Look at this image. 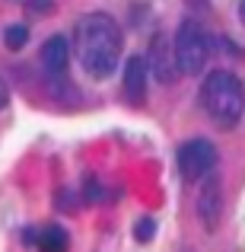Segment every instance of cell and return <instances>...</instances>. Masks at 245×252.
I'll list each match as a JSON object with an SVG mask.
<instances>
[{"label": "cell", "mask_w": 245, "mask_h": 252, "mask_svg": "<svg viewBox=\"0 0 245 252\" xmlns=\"http://www.w3.org/2000/svg\"><path fill=\"white\" fill-rule=\"evenodd\" d=\"M74 48H77V58H80L86 74L102 80V77H109L118 67V58H121V29L105 13H86L77 23Z\"/></svg>", "instance_id": "6da1fadb"}, {"label": "cell", "mask_w": 245, "mask_h": 252, "mask_svg": "<svg viewBox=\"0 0 245 252\" xmlns=\"http://www.w3.org/2000/svg\"><path fill=\"white\" fill-rule=\"evenodd\" d=\"M201 105L217 125L233 128L245 112V86L229 70H214L201 86Z\"/></svg>", "instance_id": "7a4b0ae2"}, {"label": "cell", "mask_w": 245, "mask_h": 252, "mask_svg": "<svg viewBox=\"0 0 245 252\" xmlns=\"http://www.w3.org/2000/svg\"><path fill=\"white\" fill-rule=\"evenodd\" d=\"M175 58H178V70L188 77H197L204 67H207L210 58V35L197 19H185L178 26L175 35Z\"/></svg>", "instance_id": "3957f363"}, {"label": "cell", "mask_w": 245, "mask_h": 252, "mask_svg": "<svg viewBox=\"0 0 245 252\" xmlns=\"http://www.w3.org/2000/svg\"><path fill=\"white\" fill-rule=\"evenodd\" d=\"M217 166V147L210 141H188L178 150V172H182L188 182H201L204 176H210Z\"/></svg>", "instance_id": "277c9868"}, {"label": "cell", "mask_w": 245, "mask_h": 252, "mask_svg": "<svg viewBox=\"0 0 245 252\" xmlns=\"http://www.w3.org/2000/svg\"><path fill=\"white\" fill-rule=\"evenodd\" d=\"M147 58H150V74L160 83H172L182 74V70H178V58H175V42H172L165 32H156V35L150 38Z\"/></svg>", "instance_id": "5b68a950"}, {"label": "cell", "mask_w": 245, "mask_h": 252, "mask_svg": "<svg viewBox=\"0 0 245 252\" xmlns=\"http://www.w3.org/2000/svg\"><path fill=\"white\" fill-rule=\"evenodd\" d=\"M220 214H223V185L220 176L210 172V176L201 179V191H197V217H201L204 230L214 233L220 227Z\"/></svg>", "instance_id": "8992f818"}, {"label": "cell", "mask_w": 245, "mask_h": 252, "mask_svg": "<svg viewBox=\"0 0 245 252\" xmlns=\"http://www.w3.org/2000/svg\"><path fill=\"white\" fill-rule=\"evenodd\" d=\"M147 80L150 70L143 64V58H128V64H124V96L134 105H140L147 99Z\"/></svg>", "instance_id": "52a82bcc"}, {"label": "cell", "mask_w": 245, "mask_h": 252, "mask_svg": "<svg viewBox=\"0 0 245 252\" xmlns=\"http://www.w3.org/2000/svg\"><path fill=\"white\" fill-rule=\"evenodd\" d=\"M67 61H70V45H67L64 35H54L42 45V67L48 70V74L61 77L64 70H67Z\"/></svg>", "instance_id": "ba28073f"}, {"label": "cell", "mask_w": 245, "mask_h": 252, "mask_svg": "<svg viewBox=\"0 0 245 252\" xmlns=\"http://www.w3.org/2000/svg\"><path fill=\"white\" fill-rule=\"evenodd\" d=\"M38 249L42 252H67V233L61 227L38 230Z\"/></svg>", "instance_id": "9c48e42d"}, {"label": "cell", "mask_w": 245, "mask_h": 252, "mask_svg": "<svg viewBox=\"0 0 245 252\" xmlns=\"http://www.w3.org/2000/svg\"><path fill=\"white\" fill-rule=\"evenodd\" d=\"M3 42H6V48L10 51H19L26 42H29V29L26 26H6V32H3Z\"/></svg>", "instance_id": "30bf717a"}, {"label": "cell", "mask_w": 245, "mask_h": 252, "mask_svg": "<svg viewBox=\"0 0 245 252\" xmlns=\"http://www.w3.org/2000/svg\"><path fill=\"white\" fill-rule=\"evenodd\" d=\"M137 240H140V243L153 240V220H147V217H143V220L137 223Z\"/></svg>", "instance_id": "8fae6325"}, {"label": "cell", "mask_w": 245, "mask_h": 252, "mask_svg": "<svg viewBox=\"0 0 245 252\" xmlns=\"http://www.w3.org/2000/svg\"><path fill=\"white\" fill-rule=\"evenodd\" d=\"M6 102H10V90H6V83L0 80V112L6 109Z\"/></svg>", "instance_id": "7c38bea8"}, {"label": "cell", "mask_w": 245, "mask_h": 252, "mask_svg": "<svg viewBox=\"0 0 245 252\" xmlns=\"http://www.w3.org/2000/svg\"><path fill=\"white\" fill-rule=\"evenodd\" d=\"M239 19H242V26H245V0L239 3Z\"/></svg>", "instance_id": "4fadbf2b"}]
</instances>
